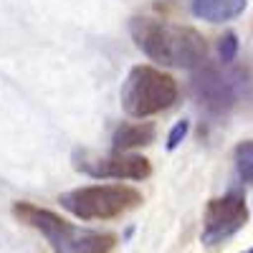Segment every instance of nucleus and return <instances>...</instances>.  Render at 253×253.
Segmentation results:
<instances>
[{"mask_svg": "<svg viewBox=\"0 0 253 253\" xmlns=\"http://www.w3.org/2000/svg\"><path fill=\"white\" fill-rule=\"evenodd\" d=\"M137 46L152 61L177 69H195L208 56L205 38L187 26L165 23L152 18H134L129 26Z\"/></svg>", "mask_w": 253, "mask_h": 253, "instance_id": "nucleus-1", "label": "nucleus"}, {"mask_svg": "<svg viewBox=\"0 0 253 253\" xmlns=\"http://www.w3.org/2000/svg\"><path fill=\"white\" fill-rule=\"evenodd\" d=\"M13 213L31 228L41 230L46 236V241L51 243L53 253H109L117 243L112 233H99V230L69 225L51 210L36 208L31 203H15Z\"/></svg>", "mask_w": 253, "mask_h": 253, "instance_id": "nucleus-2", "label": "nucleus"}, {"mask_svg": "<svg viewBox=\"0 0 253 253\" xmlns=\"http://www.w3.org/2000/svg\"><path fill=\"white\" fill-rule=\"evenodd\" d=\"M177 99V81L152 66H134L122 89V107L132 117H152L170 109Z\"/></svg>", "mask_w": 253, "mask_h": 253, "instance_id": "nucleus-3", "label": "nucleus"}, {"mask_svg": "<svg viewBox=\"0 0 253 253\" xmlns=\"http://www.w3.org/2000/svg\"><path fill=\"white\" fill-rule=\"evenodd\" d=\"M142 203L139 190L129 185H89L61 195V205L81 220L117 218Z\"/></svg>", "mask_w": 253, "mask_h": 253, "instance_id": "nucleus-4", "label": "nucleus"}, {"mask_svg": "<svg viewBox=\"0 0 253 253\" xmlns=\"http://www.w3.org/2000/svg\"><path fill=\"white\" fill-rule=\"evenodd\" d=\"M248 220V208L246 198L238 193H228L223 198L210 200L205 208V220H203V243L215 246L246 225Z\"/></svg>", "mask_w": 253, "mask_h": 253, "instance_id": "nucleus-5", "label": "nucleus"}, {"mask_svg": "<svg viewBox=\"0 0 253 253\" xmlns=\"http://www.w3.org/2000/svg\"><path fill=\"white\" fill-rule=\"evenodd\" d=\"M193 91L198 96V101L208 112L213 114H223L236 104V86L228 76H223L218 69L205 66L203 71L195 74L193 79Z\"/></svg>", "mask_w": 253, "mask_h": 253, "instance_id": "nucleus-6", "label": "nucleus"}, {"mask_svg": "<svg viewBox=\"0 0 253 253\" xmlns=\"http://www.w3.org/2000/svg\"><path fill=\"white\" fill-rule=\"evenodd\" d=\"M79 170H84L91 177H126V180H144L152 172L150 160H144L139 155H112L96 162H76Z\"/></svg>", "mask_w": 253, "mask_h": 253, "instance_id": "nucleus-7", "label": "nucleus"}, {"mask_svg": "<svg viewBox=\"0 0 253 253\" xmlns=\"http://www.w3.org/2000/svg\"><path fill=\"white\" fill-rule=\"evenodd\" d=\"M190 5L195 18H203L208 23H225L246 10L248 0H193Z\"/></svg>", "mask_w": 253, "mask_h": 253, "instance_id": "nucleus-8", "label": "nucleus"}, {"mask_svg": "<svg viewBox=\"0 0 253 253\" xmlns=\"http://www.w3.org/2000/svg\"><path fill=\"white\" fill-rule=\"evenodd\" d=\"M155 139V126L150 122H126V124H119L117 132L112 137L114 142V150L122 155L124 150H134V147H144Z\"/></svg>", "mask_w": 253, "mask_h": 253, "instance_id": "nucleus-9", "label": "nucleus"}, {"mask_svg": "<svg viewBox=\"0 0 253 253\" xmlns=\"http://www.w3.org/2000/svg\"><path fill=\"white\" fill-rule=\"evenodd\" d=\"M236 170L238 177L248 185H253V139H246L236 147Z\"/></svg>", "mask_w": 253, "mask_h": 253, "instance_id": "nucleus-10", "label": "nucleus"}, {"mask_svg": "<svg viewBox=\"0 0 253 253\" xmlns=\"http://www.w3.org/2000/svg\"><path fill=\"white\" fill-rule=\"evenodd\" d=\"M218 53H220V61H223V63H230V61L236 58V53H238V38H236V33H225V36L220 38Z\"/></svg>", "mask_w": 253, "mask_h": 253, "instance_id": "nucleus-11", "label": "nucleus"}, {"mask_svg": "<svg viewBox=\"0 0 253 253\" xmlns=\"http://www.w3.org/2000/svg\"><path fill=\"white\" fill-rule=\"evenodd\" d=\"M187 129H190V122H187V119H180V122L172 126L170 137H167V150H177L180 142L187 137Z\"/></svg>", "mask_w": 253, "mask_h": 253, "instance_id": "nucleus-12", "label": "nucleus"}, {"mask_svg": "<svg viewBox=\"0 0 253 253\" xmlns=\"http://www.w3.org/2000/svg\"><path fill=\"white\" fill-rule=\"evenodd\" d=\"M243 253H253V248H248V251H243Z\"/></svg>", "mask_w": 253, "mask_h": 253, "instance_id": "nucleus-13", "label": "nucleus"}]
</instances>
